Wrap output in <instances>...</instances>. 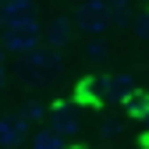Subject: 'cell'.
I'll return each mask as SVG.
<instances>
[{
  "mask_svg": "<svg viewBox=\"0 0 149 149\" xmlns=\"http://www.w3.org/2000/svg\"><path fill=\"white\" fill-rule=\"evenodd\" d=\"M22 14H32V0H7L4 4V25L22 18Z\"/></svg>",
  "mask_w": 149,
  "mask_h": 149,
  "instance_id": "9",
  "label": "cell"
},
{
  "mask_svg": "<svg viewBox=\"0 0 149 149\" xmlns=\"http://www.w3.org/2000/svg\"><path fill=\"white\" fill-rule=\"evenodd\" d=\"M32 149H64V139L57 132H39L36 142H32Z\"/></svg>",
  "mask_w": 149,
  "mask_h": 149,
  "instance_id": "10",
  "label": "cell"
},
{
  "mask_svg": "<svg viewBox=\"0 0 149 149\" xmlns=\"http://www.w3.org/2000/svg\"><path fill=\"white\" fill-rule=\"evenodd\" d=\"M53 61H57V53L46 50V46L39 43L36 50L25 53V78H29V82H43V78H46V71L53 68Z\"/></svg>",
  "mask_w": 149,
  "mask_h": 149,
  "instance_id": "3",
  "label": "cell"
},
{
  "mask_svg": "<svg viewBox=\"0 0 149 149\" xmlns=\"http://www.w3.org/2000/svg\"><path fill=\"white\" fill-rule=\"evenodd\" d=\"M85 57H92V61H103V57H107V43L100 39V36H92V39H89V46H85Z\"/></svg>",
  "mask_w": 149,
  "mask_h": 149,
  "instance_id": "12",
  "label": "cell"
},
{
  "mask_svg": "<svg viewBox=\"0 0 149 149\" xmlns=\"http://www.w3.org/2000/svg\"><path fill=\"white\" fill-rule=\"evenodd\" d=\"M132 29H135V36H139V39H149V11L135 18V25H132Z\"/></svg>",
  "mask_w": 149,
  "mask_h": 149,
  "instance_id": "13",
  "label": "cell"
},
{
  "mask_svg": "<svg viewBox=\"0 0 149 149\" xmlns=\"http://www.w3.org/2000/svg\"><path fill=\"white\" fill-rule=\"evenodd\" d=\"M100 135H103V139H114V135H121V124H114V121H103Z\"/></svg>",
  "mask_w": 149,
  "mask_h": 149,
  "instance_id": "15",
  "label": "cell"
},
{
  "mask_svg": "<svg viewBox=\"0 0 149 149\" xmlns=\"http://www.w3.org/2000/svg\"><path fill=\"white\" fill-rule=\"evenodd\" d=\"M103 4H107V11H110V22H124V18H128V7H132V0H103Z\"/></svg>",
  "mask_w": 149,
  "mask_h": 149,
  "instance_id": "11",
  "label": "cell"
},
{
  "mask_svg": "<svg viewBox=\"0 0 149 149\" xmlns=\"http://www.w3.org/2000/svg\"><path fill=\"white\" fill-rule=\"evenodd\" d=\"M4 82H7V74H4V64H0V89H4Z\"/></svg>",
  "mask_w": 149,
  "mask_h": 149,
  "instance_id": "16",
  "label": "cell"
},
{
  "mask_svg": "<svg viewBox=\"0 0 149 149\" xmlns=\"http://www.w3.org/2000/svg\"><path fill=\"white\" fill-rule=\"evenodd\" d=\"M25 139V121L18 114H7L0 117V149H18Z\"/></svg>",
  "mask_w": 149,
  "mask_h": 149,
  "instance_id": "6",
  "label": "cell"
},
{
  "mask_svg": "<svg viewBox=\"0 0 149 149\" xmlns=\"http://www.w3.org/2000/svg\"><path fill=\"white\" fill-rule=\"evenodd\" d=\"M103 89H107V96H128V92L135 89V78L128 71H110V74H103Z\"/></svg>",
  "mask_w": 149,
  "mask_h": 149,
  "instance_id": "7",
  "label": "cell"
},
{
  "mask_svg": "<svg viewBox=\"0 0 149 149\" xmlns=\"http://www.w3.org/2000/svg\"><path fill=\"white\" fill-rule=\"evenodd\" d=\"M124 103H128V114H132V117H146V114H149V92L132 89V92L124 96Z\"/></svg>",
  "mask_w": 149,
  "mask_h": 149,
  "instance_id": "8",
  "label": "cell"
},
{
  "mask_svg": "<svg viewBox=\"0 0 149 149\" xmlns=\"http://www.w3.org/2000/svg\"><path fill=\"white\" fill-rule=\"evenodd\" d=\"M74 22H78V29L85 36H103L110 25H114L103 0H82V4L74 7Z\"/></svg>",
  "mask_w": 149,
  "mask_h": 149,
  "instance_id": "2",
  "label": "cell"
},
{
  "mask_svg": "<svg viewBox=\"0 0 149 149\" xmlns=\"http://www.w3.org/2000/svg\"><path fill=\"white\" fill-rule=\"evenodd\" d=\"M0 29H4V0H0Z\"/></svg>",
  "mask_w": 149,
  "mask_h": 149,
  "instance_id": "17",
  "label": "cell"
},
{
  "mask_svg": "<svg viewBox=\"0 0 149 149\" xmlns=\"http://www.w3.org/2000/svg\"><path fill=\"white\" fill-rule=\"evenodd\" d=\"M78 114H74V110L68 107V103H57V107H53V128H50V132H57L64 142L68 139H74V135H78Z\"/></svg>",
  "mask_w": 149,
  "mask_h": 149,
  "instance_id": "5",
  "label": "cell"
},
{
  "mask_svg": "<svg viewBox=\"0 0 149 149\" xmlns=\"http://www.w3.org/2000/svg\"><path fill=\"white\" fill-rule=\"evenodd\" d=\"M4 4H7V0H4Z\"/></svg>",
  "mask_w": 149,
  "mask_h": 149,
  "instance_id": "18",
  "label": "cell"
},
{
  "mask_svg": "<svg viewBox=\"0 0 149 149\" xmlns=\"http://www.w3.org/2000/svg\"><path fill=\"white\" fill-rule=\"evenodd\" d=\"M68 43H71V22L68 18H53V22L43 29V46L53 50V53H61Z\"/></svg>",
  "mask_w": 149,
  "mask_h": 149,
  "instance_id": "4",
  "label": "cell"
},
{
  "mask_svg": "<svg viewBox=\"0 0 149 149\" xmlns=\"http://www.w3.org/2000/svg\"><path fill=\"white\" fill-rule=\"evenodd\" d=\"M18 117H22V121H39V117H43V107H39V103H29Z\"/></svg>",
  "mask_w": 149,
  "mask_h": 149,
  "instance_id": "14",
  "label": "cell"
},
{
  "mask_svg": "<svg viewBox=\"0 0 149 149\" xmlns=\"http://www.w3.org/2000/svg\"><path fill=\"white\" fill-rule=\"evenodd\" d=\"M43 43V25L36 14H22L14 18V22L4 25V39H0V46H4L7 53H18V57H25L29 50H36Z\"/></svg>",
  "mask_w": 149,
  "mask_h": 149,
  "instance_id": "1",
  "label": "cell"
}]
</instances>
